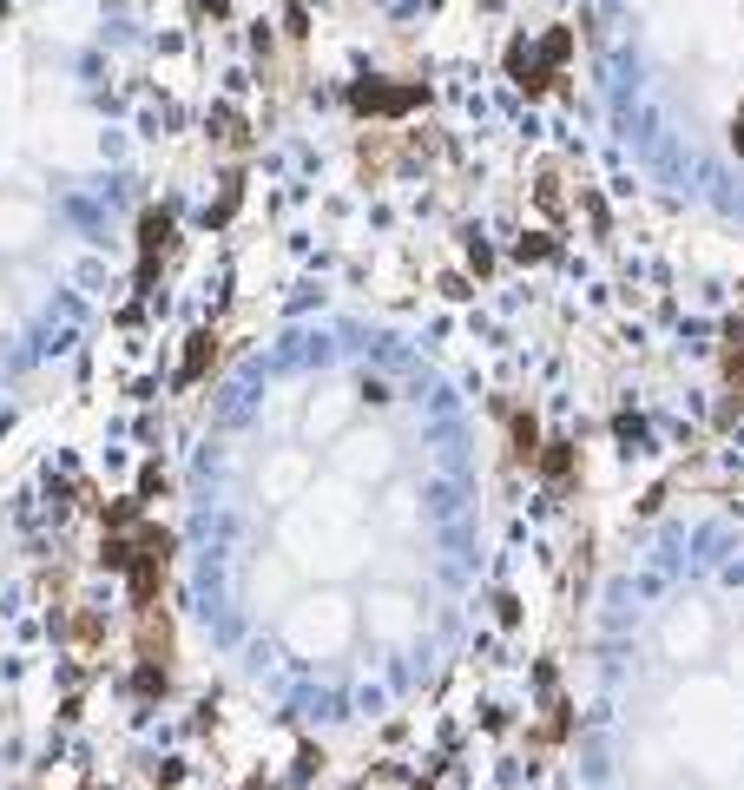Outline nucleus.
Here are the masks:
<instances>
[{
    "mask_svg": "<svg viewBox=\"0 0 744 790\" xmlns=\"http://www.w3.org/2000/svg\"><path fill=\"white\" fill-rule=\"evenodd\" d=\"M211 356H218V343H211V336H198V343H191V356H185V382H198L211 369Z\"/></svg>",
    "mask_w": 744,
    "mask_h": 790,
    "instance_id": "1",
    "label": "nucleus"
},
{
    "mask_svg": "<svg viewBox=\"0 0 744 790\" xmlns=\"http://www.w3.org/2000/svg\"><path fill=\"white\" fill-rule=\"evenodd\" d=\"M363 790H402V777H376V784H363Z\"/></svg>",
    "mask_w": 744,
    "mask_h": 790,
    "instance_id": "2",
    "label": "nucleus"
}]
</instances>
